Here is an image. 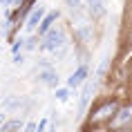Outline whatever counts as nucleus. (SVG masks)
I'll list each match as a JSON object with an SVG mask.
<instances>
[{
	"instance_id": "nucleus-1",
	"label": "nucleus",
	"mask_w": 132,
	"mask_h": 132,
	"mask_svg": "<svg viewBox=\"0 0 132 132\" xmlns=\"http://www.w3.org/2000/svg\"><path fill=\"white\" fill-rule=\"evenodd\" d=\"M63 45V31L61 29H49L45 34V40H43L40 49L43 52H56V47Z\"/></svg>"
},
{
	"instance_id": "nucleus-2",
	"label": "nucleus",
	"mask_w": 132,
	"mask_h": 132,
	"mask_svg": "<svg viewBox=\"0 0 132 132\" xmlns=\"http://www.w3.org/2000/svg\"><path fill=\"white\" fill-rule=\"evenodd\" d=\"M130 121H132V103L114 112V117H112V128H123V125H128Z\"/></svg>"
},
{
	"instance_id": "nucleus-3",
	"label": "nucleus",
	"mask_w": 132,
	"mask_h": 132,
	"mask_svg": "<svg viewBox=\"0 0 132 132\" xmlns=\"http://www.w3.org/2000/svg\"><path fill=\"white\" fill-rule=\"evenodd\" d=\"M56 20H58V11H52V14H47V16L40 20V25H38V34H47Z\"/></svg>"
},
{
	"instance_id": "nucleus-4",
	"label": "nucleus",
	"mask_w": 132,
	"mask_h": 132,
	"mask_svg": "<svg viewBox=\"0 0 132 132\" xmlns=\"http://www.w3.org/2000/svg\"><path fill=\"white\" fill-rule=\"evenodd\" d=\"M114 112H117V103H108V105H103V108L94 114V121H105V119L114 117Z\"/></svg>"
},
{
	"instance_id": "nucleus-5",
	"label": "nucleus",
	"mask_w": 132,
	"mask_h": 132,
	"mask_svg": "<svg viewBox=\"0 0 132 132\" xmlns=\"http://www.w3.org/2000/svg\"><path fill=\"white\" fill-rule=\"evenodd\" d=\"M43 14H45V9H43V7H38V9H34V11H31V16L27 18V29H29V31H31V29H36L38 25H40Z\"/></svg>"
},
{
	"instance_id": "nucleus-6",
	"label": "nucleus",
	"mask_w": 132,
	"mask_h": 132,
	"mask_svg": "<svg viewBox=\"0 0 132 132\" xmlns=\"http://www.w3.org/2000/svg\"><path fill=\"white\" fill-rule=\"evenodd\" d=\"M85 76H87V70H85V67H78V70L67 78V85H70V87H78V85L85 81Z\"/></svg>"
},
{
	"instance_id": "nucleus-7",
	"label": "nucleus",
	"mask_w": 132,
	"mask_h": 132,
	"mask_svg": "<svg viewBox=\"0 0 132 132\" xmlns=\"http://www.w3.org/2000/svg\"><path fill=\"white\" fill-rule=\"evenodd\" d=\"M87 5H90L92 16H103V14H105V9H103V0H87Z\"/></svg>"
},
{
	"instance_id": "nucleus-8",
	"label": "nucleus",
	"mask_w": 132,
	"mask_h": 132,
	"mask_svg": "<svg viewBox=\"0 0 132 132\" xmlns=\"http://www.w3.org/2000/svg\"><path fill=\"white\" fill-rule=\"evenodd\" d=\"M90 94H92V83H85L83 85V96H81V110H85V105L90 101Z\"/></svg>"
},
{
	"instance_id": "nucleus-9",
	"label": "nucleus",
	"mask_w": 132,
	"mask_h": 132,
	"mask_svg": "<svg viewBox=\"0 0 132 132\" xmlns=\"http://www.w3.org/2000/svg\"><path fill=\"white\" fill-rule=\"evenodd\" d=\"M22 123L20 121H9V123H2V132H11V130H20Z\"/></svg>"
},
{
	"instance_id": "nucleus-10",
	"label": "nucleus",
	"mask_w": 132,
	"mask_h": 132,
	"mask_svg": "<svg viewBox=\"0 0 132 132\" xmlns=\"http://www.w3.org/2000/svg\"><path fill=\"white\" fill-rule=\"evenodd\" d=\"M40 78L47 85H56V74H54V72H45V74H40Z\"/></svg>"
},
{
	"instance_id": "nucleus-11",
	"label": "nucleus",
	"mask_w": 132,
	"mask_h": 132,
	"mask_svg": "<svg viewBox=\"0 0 132 132\" xmlns=\"http://www.w3.org/2000/svg\"><path fill=\"white\" fill-rule=\"evenodd\" d=\"M56 98H58V101H63V103H65V101H67V98H70V94H67V90H58V92H56Z\"/></svg>"
},
{
	"instance_id": "nucleus-12",
	"label": "nucleus",
	"mask_w": 132,
	"mask_h": 132,
	"mask_svg": "<svg viewBox=\"0 0 132 132\" xmlns=\"http://www.w3.org/2000/svg\"><path fill=\"white\" fill-rule=\"evenodd\" d=\"M108 63H110V61H108V58H103V63H101V67H98V72H96V76H98V78L105 74V70H108Z\"/></svg>"
},
{
	"instance_id": "nucleus-13",
	"label": "nucleus",
	"mask_w": 132,
	"mask_h": 132,
	"mask_svg": "<svg viewBox=\"0 0 132 132\" xmlns=\"http://www.w3.org/2000/svg\"><path fill=\"white\" fill-rule=\"evenodd\" d=\"M65 2H67V7H72V9L81 7V0H65Z\"/></svg>"
},
{
	"instance_id": "nucleus-14",
	"label": "nucleus",
	"mask_w": 132,
	"mask_h": 132,
	"mask_svg": "<svg viewBox=\"0 0 132 132\" xmlns=\"http://www.w3.org/2000/svg\"><path fill=\"white\" fill-rule=\"evenodd\" d=\"M36 128H38V132H43V130H45V128H47V119H43V121H40V123H38V125H36Z\"/></svg>"
},
{
	"instance_id": "nucleus-15",
	"label": "nucleus",
	"mask_w": 132,
	"mask_h": 132,
	"mask_svg": "<svg viewBox=\"0 0 132 132\" xmlns=\"http://www.w3.org/2000/svg\"><path fill=\"white\" fill-rule=\"evenodd\" d=\"M20 47H22V40H16V45L11 47V52H14V54H18V49H20Z\"/></svg>"
},
{
	"instance_id": "nucleus-16",
	"label": "nucleus",
	"mask_w": 132,
	"mask_h": 132,
	"mask_svg": "<svg viewBox=\"0 0 132 132\" xmlns=\"http://www.w3.org/2000/svg\"><path fill=\"white\" fill-rule=\"evenodd\" d=\"M2 123H5V112H0V128H2Z\"/></svg>"
}]
</instances>
